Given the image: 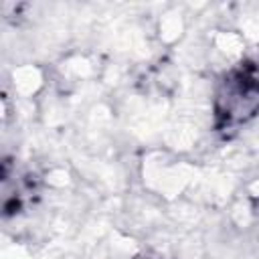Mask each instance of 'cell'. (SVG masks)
Returning <instances> with one entry per match:
<instances>
[{
  "label": "cell",
  "instance_id": "6da1fadb",
  "mask_svg": "<svg viewBox=\"0 0 259 259\" xmlns=\"http://www.w3.org/2000/svg\"><path fill=\"white\" fill-rule=\"evenodd\" d=\"M259 109V79L251 71L233 73L217 95V113L227 123H243Z\"/></svg>",
  "mask_w": 259,
  "mask_h": 259
}]
</instances>
